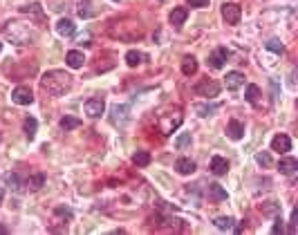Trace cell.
Returning a JSON list of instances; mask_svg holds the SVG:
<instances>
[{
    "instance_id": "29",
    "label": "cell",
    "mask_w": 298,
    "mask_h": 235,
    "mask_svg": "<svg viewBox=\"0 0 298 235\" xmlns=\"http://www.w3.org/2000/svg\"><path fill=\"white\" fill-rule=\"evenodd\" d=\"M245 99L249 103H258V99H260V87H258V85H247Z\"/></svg>"
},
{
    "instance_id": "30",
    "label": "cell",
    "mask_w": 298,
    "mask_h": 235,
    "mask_svg": "<svg viewBox=\"0 0 298 235\" xmlns=\"http://www.w3.org/2000/svg\"><path fill=\"white\" fill-rule=\"evenodd\" d=\"M215 110H218V106H208V103H197L195 106V112L200 114V117H211Z\"/></svg>"
},
{
    "instance_id": "14",
    "label": "cell",
    "mask_w": 298,
    "mask_h": 235,
    "mask_svg": "<svg viewBox=\"0 0 298 235\" xmlns=\"http://www.w3.org/2000/svg\"><path fill=\"white\" fill-rule=\"evenodd\" d=\"M65 63H68V67H72V70H79V67H83V63H85L83 52H76V49L68 52V54H65Z\"/></svg>"
},
{
    "instance_id": "15",
    "label": "cell",
    "mask_w": 298,
    "mask_h": 235,
    "mask_svg": "<svg viewBox=\"0 0 298 235\" xmlns=\"http://www.w3.org/2000/svg\"><path fill=\"white\" fill-rule=\"evenodd\" d=\"M211 172L213 175H218V177L227 175V172H229V161L224 159V157H213L211 159Z\"/></svg>"
},
{
    "instance_id": "13",
    "label": "cell",
    "mask_w": 298,
    "mask_h": 235,
    "mask_svg": "<svg viewBox=\"0 0 298 235\" xmlns=\"http://www.w3.org/2000/svg\"><path fill=\"white\" fill-rule=\"evenodd\" d=\"M224 85H227V90H231V92L240 90V87L245 85V74H240V72H229V74L224 76Z\"/></svg>"
},
{
    "instance_id": "25",
    "label": "cell",
    "mask_w": 298,
    "mask_h": 235,
    "mask_svg": "<svg viewBox=\"0 0 298 235\" xmlns=\"http://www.w3.org/2000/svg\"><path fill=\"white\" fill-rule=\"evenodd\" d=\"M23 14H27V16H36L38 21H45V16H43V7L38 5V2H34V5H27V7H23Z\"/></svg>"
},
{
    "instance_id": "4",
    "label": "cell",
    "mask_w": 298,
    "mask_h": 235,
    "mask_svg": "<svg viewBox=\"0 0 298 235\" xmlns=\"http://www.w3.org/2000/svg\"><path fill=\"white\" fill-rule=\"evenodd\" d=\"M182 121H184L182 110L175 107V110H168V112L160 114V119H157V128H160L161 134H173L182 126Z\"/></svg>"
},
{
    "instance_id": "24",
    "label": "cell",
    "mask_w": 298,
    "mask_h": 235,
    "mask_svg": "<svg viewBox=\"0 0 298 235\" xmlns=\"http://www.w3.org/2000/svg\"><path fill=\"white\" fill-rule=\"evenodd\" d=\"M36 130H38V121H36L34 117H27V119H25V137H27L29 141L36 137Z\"/></svg>"
},
{
    "instance_id": "19",
    "label": "cell",
    "mask_w": 298,
    "mask_h": 235,
    "mask_svg": "<svg viewBox=\"0 0 298 235\" xmlns=\"http://www.w3.org/2000/svg\"><path fill=\"white\" fill-rule=\"evenodd\" d=\"M56 32L61 34V36H72V34L76 32V25L69 18H61L59 22H56Z\"/></svg>"
},
{
    "instance_id": "6",
    "label": "cell",
    "mask_w": 298,
    "mask_h": 235,
    "mask_svg": "<svg viewBox=\"0 0 298 235\" xmlns=\"http://www.w3.org/2000/svg\"><path fill=\"white\" fill-rule=\"evenodd\" d=\"M222 18L227 21V25H238L242 18V9L235 2H224L222 5Z\"/></svg>"
},
{
    "instance_id": "36",
    "label": "cell",
    "mask_w": 298,
    "mask_h": 235,
    "mask_svg": "<svg viewBox=\"0 0 298 235\" xmlns=\"http://www.w3.org/2000/svg\"><path fill=\"white\" fill-rule=\"evenodd\" d=\"M186 2H188L191 7H197V9H202V7L208 5V0H186Z\"/></svg>"
},
{
    "instance_id": "12",
    "label": "cell",
    "mask_w": 298,
    "mask_h": 235,
    "mask_svg": "<svg viewBox=\"0 0 298 235\" xmlns=\"http://www.w3.org/2000/svg\"><path fill=\"white\" fill-rule=\"evenodd\" d=\"M227 137L233 141H240L245 137V123L238 121V119H231L229 126H227Z\"/></svg>"
},
{
    "instance_id": "34",
    "label": "cell",
    "mask_w": 298,
    "mask_h": 235,
    "mask_svg": "<svg viewBox=\"0 0 298 235\" xmlns=\"http://www.w3.org/2000/svg\"><path fill=\"white\" fill-rule=\"evenodd\" d=\"M255 161H258L260 166H265V168L272 166V157H269V152H258V155H255Z\"/></svg>"
},
{
    "instance_id": "33",
    "label": "cell",
    "mask_w": 298,
    "mask_h": 235,
    "mask_svg": "<svg viewBox=\"0 0 298 235\" xmlns=\"http://www.w3.org/2000/svg\"><path fill=\"white\" fill-rule=\"evenodd\" d=\"M265 47L269 49V52H274V54H282V52H285V47H282V43L278 41V38H272V41H267Z\"/></svg>"
},
{
    "instance_id": "10",
    "label": "cell",
    "mask_w": 298,
    "mask_h": 235,
    "mask_svg": "<svg viewBox=\"0 0 298 235\" xmlns=\"http://www.w3.org/2000/svg\"><path fill=\"white\" fill-rule=\"evenodd\" d=\"M272 150H276L278 155H287L289 150H292V139H289L287 134H276L272 139Z\"/></svg>"
},
{
    "instance_id": "35",
    "label": "cell",
    "mask_w": 298,
    "mask_h": 235,
    "mask_svg": "<svg viewBox=\"0 0 298 235\" xmlns=\"http://www.w3.org/2000/svg\"><path fill=\"white\" fill-rule=\"evenodd\" d=\"M54 215H56V217H63V219H72V211L65 209V206H59V209L54 211Z\"/></svg>"
},
{
    "instance_id": "23",
    "label": "cell",
    "mask_w": 298,
    "mask_h": 235,
    "mask_svg": "<svg viewBox=\"0 0 298 235\" xmlns=\"http://www.w3.org/2000/svg\"><path fill=\"white\" fill-rule=\"evenodd\" d=\"M146 61V54L137 52V49H130V52L126 54V63L130 65V67H137V65H141Z\"/></svg>"
},
{
    "instance_id": "9",
    "label": "cell",
    "mask_w": 298,
    "mask_h": 235,
    "mask_svg": "<svg viewBox=\"0 0 298 235\" xmlns=\"http://www.w3.org/2000/svg\"><path fill=\"white\" fill-rule=\"evenodd\" d=\"M110 121H112V126H119V128H123L126 126V121H128V106H112V110H110Z\"/></svg>"
},
{
    "instance_id": "8",
    "label": "cell",
    "mask_w": 298,
    "mask_h": 235,
    "mask_svg": "<svg viewBox=\"0 0 298 235\" xmlns=\"http://www.w3.org/2000/svg\"><path fill=\"white\" fill-rule=\"evenodd\" d=\"M11 101L16 103V106H32L34 103V92L25 85H18L16 90L11 92Z\"/></svg>"
},
{
    "instance_id": "11",
    "label": "cell",
    "mask_w": 298,
    "mask_h": 235,
    "mask_svg": "<svg viewBox=\"0 0 298 235\" xmlns=\"http://www.w3.org/2000/svg\"><path fill=\"white\" fill-rule=\"evenodd\" d=\"M227 59H229V52H227L224 47H218L215 52H211V56H208V67H213V70H220V67H224Z\"/></svg>"
},
{
    "instance_id": "27",
    "label": "cell",
    "mask_w": 298,
    "mask_h": 235,
    "mask_svg": "<svg viewBox=\"0 0 298 235\" xmlns=\"http://www.w3.org/2000/svg\"><path fill=\"white\" fill-rule=\"evenodd\" d=\"M43 184H45V175H32L29 179L25 182V186L29 188V191H41Z\"/></svg>"
},
{
    "instance_id": "21",
    "label": "cell",
    "mask_w": 298,
    "mask_h": 235,
    "mask_svg": "<svg viewBox=\"0 0 298 235\" xmlns=\"http://www.w3.org/2000/svg\"><path fill=\"white\" fill-rule=\"evenodd\" d=\"M206 192H208V197H211L213 202H224V199H227V191H224L220 184H208Z\"/></svg>"
},
{
    "instance_id": "5",
    "label": "cell",
    "mask_w": 298,
    "mask_h": 235,
    "mask_svg": "<svg viewBox=\"0 0 298 235\" xmlns=\"http://www.w3.org/2000/svg\"><path fill=\"white\" fill-rule=\"evenodd\" d=\"M195 94L197 96H206V99H215V96L220 94V85L215 83V81H211V79H202L195 85Z\"/></svg>"
},
{
    "instance_id": "40",
    "label": "cell",
    "mask_w": 298,
    "mask_h": 235,
    "mask_svg": "<svg viewBox=\"0 0 298 235\" xmlns=\"http://www.w3.org/2000/svg\"><path fill=\"white\" fill-rule=\"evenodd\" d=\"M112 2H119V0H112Z\"/></svg>"
},
{
    "instance_id": "18",
    "label": "cell",
    "mask_w": 298,
    "mask_h": 235,
    "mask_svg": "<svg viewBox=\"0 0 298 235\" xmlns=\"http://www.w3.org/2000/svg\"><path fill=\"white\" fill-rule=\"evenodd\" d=\"M278 171H280L282 175H294V172L298 171V161L294 159V157H285V159L278 161Z\"/></svg>"
},
{
    "instance_id": "31",
    "label": "cell",
    "mask_w": 298,
    "mask_h": 235,
    "mask_svg": "<svg viewBox=\"0 0 298 235\" xmlns=\"http://www.w3.org/2000/svg\"><path fill=\"white\" fill-rule=\"evenodd\" d=\"M81 126V119H76V117H63L61 119V128L63 130H74V128H79Z\"/></svg>"
},
{
    "instance_id": "20",
    "label": "cell",
    "mask_w": 298,
    "mask_h": 235,
    "mask_svg": "<svg viewBox=\"0 0 298 235\" xmlns=\"http://www.w3.org/2000/svg\"><path fill=\"white\" fill-rule=\"evenodd\" d=\"M195 72H197V59L195 56H184V59H182V74L193 76Z\"/></svg>"
},
{
    "instance_id": "37",
    "label": "cell",
    "mask_w": 298,
    "mask_h": 235,
    "mask_svg": "<svg viewBox=\"0 0 298 235\" xmlns=\"http://www.w3.org/2000/svg\"><path fill=\"white\" fill-rule=\"evenodd\" d=\"M272 233H282V222H276V224H274Z\"/></svg>"
},
{
    "instance_id": "22",
    "label": "cell",
    "mask_w": 298,
    "mask_h": 235,
    "mask_svg": "<svg viewBox=\"0 0 298 235\" xmlns=\"http://www.w3.org/2000/svg\"><path fill=\"white\" fill-rule=\"evenodd\" d=\"M5 184L11 188V191H23V186H25L18 172H7V175H5Z\"/></svg>"
},
{
    "instance_id": "38",
    "label": "cell",
    "mask_w": 298,
    "mask_h": 235,
    "mask_svg": "<svg viewBox=\"0 0 298 235\" xmlns=\"http://www.w3.org/2000/svg\"><path fill=\"white\" fill-rule=\"evenodd\" d=\"M2 197H5V195H2V191H0V204H2Z\"/></svg>"
},
{
    "instance_id": "7",
    "label": "cell",
    "mask_w": 298,
    "mask_h": 235,
    "mask_svg": "<svg viewBox=\"0 0 298 235\" xmlns=\"http://www.w3.org/2000/svg\"><path fill=\"white\" fill-rule=\"evenodd\" d=\"M83 112L90 119L101 117V114L106 112V101H103V99H88V101L83 103Z\"/></svg>"
},
{
    "instance_id": "26",
    "label": "cell",
    "mask_w": 298,
    "mask_h": 235,
    "mask_svg": "<svg viewBox=\"0 0 298 235\" xmlns=\"http://www.w3.org/2000/svg\"><path fill=\"white\" fill-rule=\"evenodd\" d=\"M213 224H215V229H220V231H233L235 229V222L231 217H215L213 219Z\"/></svg>"
},
{
    "instance_id": "28",
    "label": "cell",
    "mask_w": 298,
    "mask_h": 235,
    "mask_svg": "<svg viewBox=\"0 0 298 235\" xmlns=\"http://www.w3.org/2000/svg\"><path fill=\"white\" fill-rule=\"evenodd\" d=\"M133 164L135 166H141V168H144V166H148L150 164V152H146V150H137V152L133 155Z\"/></svg>"
},
{
    "instance_id": "17",
    "label": "cell",
    "mask_w": 298,
    "mask_h": 235,
    "mask_svg": "<svg viewBox=\"0 0 298 235\" xmlns=\"http://www.w3.org/2000/svg\"><path fill=\"white\" fill-rule=\"evenodd\" d=\"M186 16H188V9H186V7H175V9L170 11V25L180 29V27L184 25V21H186Z\"/></svg>"
},
{
    "instance_id": "32",
    "label": "cell",
    "mask_w": 298,
    "mask_h": 235,
    "mask_svg": "<svg viewBox=\"0 0 298 235\" xmlns=\"http://www.w3.org/2000/svg\"><path fill=\"white\" fill-rule=\"evenodd\" d=\"M191 141H193L191 132H184V134H180V137H177L175 146H177V148H180V150H186L188 146H191Z\"/></svg>"
},
{
    "instance_id": "16",
    "label": "cell",
    "mask_w": 298,
    "mask_h": 235,
    "mask_svg": "<svg viewBox=\"0 0 298 235\" xmlns=\"http://www.w3.org/2000/svg\"><path fill=\"white\" fill-rule=\"evenodd\" d=\"M175 168H177V172H180V175H193L197 166H195V161H193V159H188V157H182V159L175 161Z\"/></svg>"
},
{
    "instance_id": "1",
    "label": "cell",
    "mask_w": 298,
    "mask_h": 235,
    "mask_svg": "<svg viewBox=\"0 0 298 235\" xmlns=\"http://www.w3.org/2000/svg\"><path fill=\"white\" fill-rule=\"evenodd\" d=\"M108 34H110L115 41H123V43H133L144 36V29L137 21H130V18H121V21H112L108 25Z\"/></svg>"
},
{
    "instance_id": "2",
    "label": "cell",
    "mask_w": 298,
    "mask_h": 235,
    "mask_svg": "<svg viewBox=\"0 0 298 235\" xmlns=\"http://www.w3.org/2000/svg\"><path fill=\"white\" fill-rule=\"evenodd\" d=\"M41 87L47 92L49 96H61L72 87V76L68 72H61V70H52L41 79Z\"/></svg>"
},
{
    "instance_id": "39",
    "label": "cell",
    "mask_w": 298,
    "mask_h": 235,
    "mask_svg": "<svg viewBox=\"0 0 298 235\" xmlns=\"http://www.w3.org/2000/svg\"><path fill=\"white\" fill-rule=\"evenodd\" d=\"M0 52H2V43H0Z\"/></svg>"
},
{
    "instance_id": "3",
    "label": "cell",
    "mask_w": 298,
    "mask_h": 235,
    "mask_svg": "<svg viewBox=\"0 0 298 235\" xmlns=\"http://www.w3.org/2000/svg\"><path fill=\"white\" fill-rule=\"evenodd\" d=\"M2 32H5L16 45H29L32 41H36V38H38L36 29L23 25V22H7V25L2 27Z\"/></svg>"
}]
</instances>
